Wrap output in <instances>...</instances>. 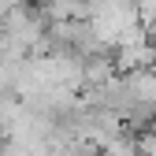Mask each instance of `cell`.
<instances>
[{
    "mask_svg": "<svg viewBox=\"0 0 156 156\" xmlns=\"http://www.w3.org/2000/svg\"><path fill=\"white\" fill-rule=\"evenodd\" d=\"M149 41H152V45H156V26H149Z\"/></svg>",
    "mask_w": 156,
    "mask_h": 156,
    "instance_id": "6da1fadb",
    "label": "cell"
}]
</instances>
